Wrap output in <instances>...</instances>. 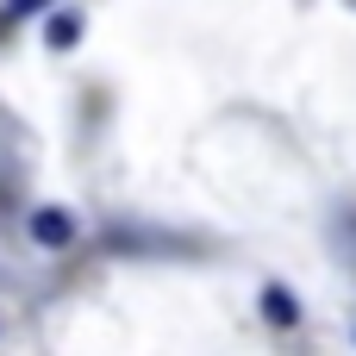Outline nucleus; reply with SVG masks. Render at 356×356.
Returning <instances> with one entry per match:
<instances>
[{"instance_id": "3", "label": "nucleus", "mask_w": 356, "mask_h": 356, "mask_svg": "<svg viewBox=\"0 0 356 356\" xmlns=\"http://www.w3.org/2000/svg\"><path fill=\"white\" fill-rule=\"evenodd\" d=\"M75 38H81V13H75V6H56V13L44 19V44H50V50H75Z\"/></svg>"}, {"instance_id": "4", "label": "nucleus", "mask_w": 356, "mask_h": 356, "mask_svg": "<svg viewBox=\"0 0 356 356\" xmlns=\"http://www.w3.org/2000/svg\"><path fill=\"white\" fill-rule=\"evenodd\" d=\"M50 19L56 13V0H0V25H19V19Z\"/></svg>"}, {"instance_id": "2", "label": "nucleus", "mask_w": 356, "mask_h": 356, "mask_svg": "<svg viewBox=\"0 0 356 356\" xmlns=\"http://www.w3.org/2000/svg\"><path fill=\"white\" fill-rule=\"evenodd\" d=\"M257 307H263V319H269L275 332H294V325H300V294L282 288V282H269V288L257 294Z\"/></svg>"}, {"instance_id": "1", "label": "nucleus", "mask_w": 356, "mask_h": 356, "mask_svg": "<svg viewBox=\"0 0 356 356\" xmlns=\"http://www.w3.org/2000/svg\"><path fill=\"white\" fill-rule=\"evenodd\" d=\"M25 232H31V244H38V250H69L81 225H75V213H69V207H38Z\"/></svg>"}]
</instances>
